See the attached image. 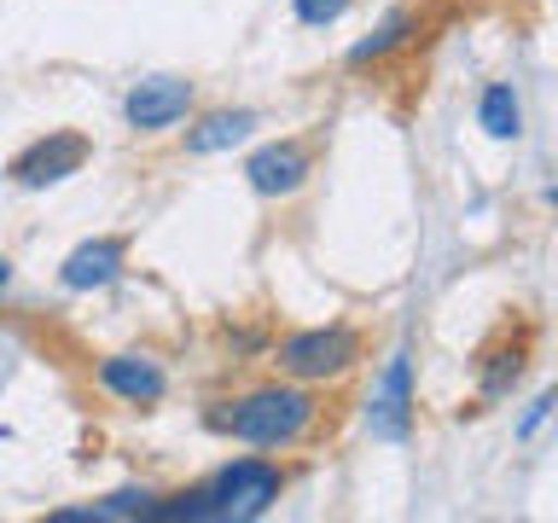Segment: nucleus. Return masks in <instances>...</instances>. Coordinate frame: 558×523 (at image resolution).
<instances>
[{"label": "nucleus", "mask_w": 558, "mask_h": 523, "mask_svg": "<svg viewBox=\"0 0 558 523\" xmlns=\"http://www.w3.org/2000/svg\"><path fill=\"white\" fill-rule=\"evenodd\" d=\"M413 35H418V12L413 7H401V12H390V17H384V24L373 29V35H366V41H355V47H349V64H378V59H390V52L396 47H408L413 41Z\"/></svg>", "instance_id": "nucleus-12"}, {"label": "nucleus", "mask_w": 558, "mask_h": 523, "mask_svg": "<svg viewBox=\"0 0 558 523\" xmlns=\"http://www.w3.org/2000/svg\"><path fill=\"white\" fill-rule=\"evenodd\" d=\"M366 430L384 436V442H401L413 430V361H408V349L390 355V366H384L378 390L366 401Z\"/></svg>", "instance_id": "nucleus-9"}, {"label": "nucleus", "mask_w": 558, "mask_h": 523, "mask_svg": "<svg viewBox=\"0 0 558 523\" xmlns=\"http://www.w3.org/2000/svg\"><path fill=\"white\" fill-rule=\"evenodd\" d=\"M122 268H129V233H99V239H82L59 262V285L64 291H105L122 279Z\"/></svg>", "instance_id": "nucleus-8"}, {"label": "nucleus", "mask_w": 558, "mask_h": 523, "mask_svg": "<svg viewBox=\"0 0 558 523\" xmlns=\"http://www.w3.org/2000/svg\"><path fill=\"white\" fill-rule=\"evenodd\" d=\"M477 122H483L495 139H518V134H523V105H518V94H512V82H488V87H483Z\"/></svg>", "instance_id": "nucleus-13"}, {"label": "nucleus", "mask_w": 558, "mask_h": 523, "mask_svg": "<svg viewBox=\"0 0 558 523\" xmlns=\"http://www.w3.org/2000/svg\"><path fill=\"white\" fill-rule=\"evenodd\" d=\"M94 378H99V390H105V396L129 401V408H157V401L169 396V373H163V361H157V355H140V349L105 355V361L94 366Z\"/></svg>", "instance_id": "nucleus-6"}, {"label": "nucleus", "mask_w": 558, "mask_h": 523, "mask_svg": "<svg viewBox=\"0 0 558 523\" xmlns=\"http://www.w3.org/2000/svg\"><path fill=\"white\" fill-rule=\"evenodd\" d=\"M355 7V0H291V12H296V24H308V29H326V24H338V17Z\"/></svg>", "instance_id": "nucleus-14"}, {"label": "nucleus", "mask_w": 558, "mask_h": 523, "mask_svg": "<svg viewBox=\"0 0 558 523\" xmlns=\"http://www.w3.org/2000/svg\"><path fill=\"white\" fill-rule=\"evenodd\" d=\"M314 174V146L308 139H268L244 157V181H251L256 198H291L303 192Z\"/></svg>", "instance_id": "nucleus-5"}, {"label": "nucleus", "mask_w": 558, "mask_h": 523, "mask_svg": "<svg viewBox=\"0 0 558 523\" xmlns=\"http://www.w3.org/2000/svg\"><path fill=\"white\" fill-rule=\"evenodd\" d=\"M87 157H94V139H87V134L47 129L41 139H29V146L12 157L7 174H12V186H24V192H47V186L70 181V174H82Z\"/></svg>", "instance_id": "nucleus-4"}, {"label": "nucleus", "mask_w": 558, "mask_h": 523, "mask_svg": "<svg viewBox=\"0 0 558 523\" xmlns=\"http://www.w3.org/2000/svg\"><path fill=\"white\" fill-rule=\"evenodd\" d=\"M192 99H198V87L186 76H151L122 99V117H129V129H140V134H163L192 111Z\"/></svg>", "instance_id": "nucleus-7"}, {"label": "nucleus", "mask_w": 558, "mask_h": 523, "mask_svg": "<svg viewBox=\"0 0 558 523\" xmlns=\"http://www.w3.org/2000/svg\"><path fill=\"white\" fill-rule=\"evenodd\" d=\"M204 425L244 448H296L320 425V396H314V384H291V378L251 384L239 396L209 401Z\"/></svg>", "instance_id": "nucleus-2"}, {"label": "nucleus", "mask_w": 558, "mask_h": 523, "mask_svg": "<svg viewBox=\"0 0 558 523\" xmlns=\"http://www.w3.org/2000/svg\"><path fill=\"white\" fill-rule=\"evenodd\" d=\"M361 355H366V338L343 320L303 326V331H286L279 343H268V361L291 384H338L361 366Z\"/></svg>", "instance_id": "nucleus-3"}, {"label": "nucleus", "mask_w": 558, "mask_h": 523, "mask_svg": "<svg viewBox=\"0 0 558 523\" xmlns=\"http://www.w3.org/2000/svg\"><path fill=\"white\" fill-rule=\"evenodd\" d=\"M7 285H12V262L0 256V291H7Z\"/></svg>", "instance_id": "nucleus-15"}, {"label": "nucleus", "mask_w": 558, "mask_h": 523, "mask_svg": "<svg viewBox=\"0 0 558 523\" xmlns=\"http://www.w3.org/2000/svg\"><path fill=\"white\" fill-rule=\"evenodd\" d=\"M530 349H535L530 331H518V338H512V326H500V338L477 349V396L483 401H506V396H512L518 378H523V366H530Z\"/></svg>", "instance_id": "nucleus-10"}, {"label": "nucleus", "mask_w": 558, "mask_h": 523, "mask_svg": "<svg viewBox=\"0 0 558 523\" xmlns=\"http://www.w3.org/2000/svg\"><path fill=\"white\" fill-rule=\"evenodd\" d=\"M286 483H291L286 465L244 453V460H227L209 477L174 488V495H157L151 523H251L262 512H274Z\"/></svg>", "instance_id": "nucleus-1"}, {"label": "nucleus", "mask_w": 558, "mask_h": 523, "mask_svg": "<svg viewBox=\"0 0 558 523\" xmlns=\"http://www.w3.org/2000/svg\"><path fill=\"white\" fill-rule=\"evenodd\" d=\"M251 129H256V111H244V105H221V111H204V117L186 129V151H192V157L233 151L239 139H251Z\"/></svg>", "instance_id": "nucleus-11"}]
</instances>
